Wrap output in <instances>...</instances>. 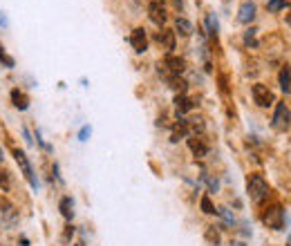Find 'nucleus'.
<instances>
[{"instance_id": "obj_25", "label": "nucleus", "mask_w": 291, "mask_h": 246, "mask_svg": "<svg viewBox=\"0 0 291 246\" xmlns=\"http://www.w3.org/2000/svg\"><path fill=\"white\" fill-rule=\"evenodd\" d=\"M0 188L9 190V175H7V170H0Z\"/></svg>"}, {"instance_id": "obj_11", "label": "nucleus", "mask_w": 291, "mask_h": 246, "mask_svg": "<svg viewBox=\"0 0 291 246\" xmlns=\"http://www.w3.org/2000/svg\"><path fill=\"white\" fill-rule=\"evenodd\" d=\"M253 18H256V5H253V3H244L242 7H240V11H238V20L244 23V25H249Z\"/></svg>"}, {"instance_id": "obj_12", "label": "nucleus", "mask_w": 291, "mask_h": 246, "mask_svg": "<svg viewBox=\"0 0 291 246\" xmlns=\"http://www.w3.org/2000/svg\"><path fill=\"white\" fill-rule=\"evenodd\" d=\"M11 103H14V108L18 110H27L29 108V96L25 94L23 90H11Z\"/></svg>"}, {"instance_id": "obj_23", "label": "nucleus", "mask_w": 291, "mask_h": 246, "mask_svg": "<svg viewBox=\"0 0 291 246\" xmlns=\"http://www.w3.org/2000/svg\"><path fill=\"white\" fill-rule=\"evenodd\" d=\"M267 7H269V11H280L287 7V3H284V0H269Z\"/></svg>"}, {"instance_id": "obj_26", "label": "nucleus", "mask_w": 291, "mask_h": 246, "mask_svg": "<svg viewBox=\"0 0 291 246\" xmlns=\"http://www.w3.org/2000/svg\"><path fill=\"white\" fill-rule=\"evenodd\" d=\"M244 40H246V45H256V29H249L244 36Z\"/></svg>"}, {"instance_id": "obj_29", "label": "nucleus", "mask_w": 291, "mask_h": 246, "mask_svg": "<svg viewBox=\"0 0 291 246\" xmlns=\"http://www.w3.org/2000/svg\"><path fill=\"white\" fill-rule=\"evenodd\" d=\"M0 25H3V27H7V18L3 16V11H0Z\"/></svg>"}, {"instance_id": "obj_9", "label": "nucleus", "mask_w": 291, "mask_h": 246, "mask_svg": "<svg viewBox=\"0 0 291 246\" xmlns=\"http://www.w3.org/2000/svg\"><path fill=\"white\" fill-rule=\"evenodd\" d=\"M154 40H157L168 54L175 49V32H170V29H162V32H157L154 34Z\"/></svg>"}, {"instance_id": "obj_32", "label": "nucleus", "mask_w": 291, "mask_h": 246, "mask_svg": "<svg viewBox=\"0 0 291 246\" xmlns=\"http://www.w3.org/2000/svg\"><path fill=\"white\" fill-rule=\"evenodd\" d=\"M289 23H291V16H289Z\"/></svg>"}, {"instance_id": "obj_13", "label": "nucleus", "mask_w": 291, "mask_h": 246, "mask_svg": "<svg viewBox=\"0 0 291 246\" xmlns=\"http://www.w3.org/2000/svg\"><path fill=\"white\" fill-rule=\"evenodd\" d=\"M175 106H177V112L184 114V112H188V110H193L195 103L190 101L186 94H177V96H175Z\"/></svg>"}, {"instance_id": "obj_19", "label": "nucleus", "mask_w": 291, "mask_h": 246, "mask_svg": "<svg viewBox=\"0 0 291 246\" xmlns=\"http://www.w3.org/2000/svg\"><path fill=\"white\" fill-rule=\"evenodd\" d=\"M0 208H3V215H5V217H7V224H14V219H16L14 206H11L9 201H3V204H0Z\"/></svg>"}, {"instance_id": "obj_27", "label": "nucleus", "mask_w": 291, "mask_h": 246, "mask_svg": "<svg viewBox=\"0 0 291 246\" xmlns=\"http://www.w3.org/2000/svg\"><path fill=\"white\" fill-rule=\"evenodd\" d=\"M90 132H92V130H90V128H88V126H85V128H83V130H81V132H79V139H81V141H88V137H90Z\"/></svg>"}, {"instance_id": "obj_15", "label": "nucleus", "mask_w": 291, "mask_h": 246, "mask_svg": "<svg viewBox=\"0 0 291 246\" xmlns=\"http://www.w3.org/2000/svg\"><path fill=\"white\" fill-rule=\"evenodd\" d=\"M184 137H188V128H186V121H179L172 126V134H170V139L172 141H179V139H184Z\"/></svg>"}, {"instance_id": "obj_4", "label": "nucleus", "mask_w": 291, "mask_h": 246, "mask_svg": "<svg viewBox=\"0 0 291 246\" xmlns=\"http://www.w3.org/2000/svg\"><path fill=\"white\" fill-rule=\"evenodd\" d=\"M253 101H256L260 108H269V106H274V92H271L267 85H262V83L253 85Z\"/></svg>"}, {"instance_id": "obj_18", "label": "nucleus", "mask_w": 291, "mask_h": 246, "mask_svg": "<svg viewBox=\"0 0 291 246\" xmlns=\"http://www.w3.org/2000/svg\"><path fill=\"white\" fill-rule=\"evenodd\" d=\"M280 88L284 92L291 90V70L289 67H282V72H280Z\"/></svg>"}, {"instance_id": "obj_3", "label": "nucleus", "mask_w": 291, "mask_h": 246, "mask_svg": "<svg viewBox=\"0 0 291 246\" xmlns=\"http://www.w3.org/2000/svg\"><path fill=\"white\" fill-rule=\"evenodd\" d=\"M14 159H16V163L21 166V170H23V175H25V179L29 181V186L32 188H36L38 183H36V179H34V170H32V163H29V159H27V155H25L23 150H14Z\"/></svg>"}, {"instance_id": "obj_8", "label": "nucleus", "mask_w": 291, "mask_h": 246, "mask_svg": "<svg viewBox=\"0 0 291 246\" xmlns=\"http://www.w3.org/2000/svg\"><path fill=\"white\" fill-rule=\"evenodd\" d=\"M148 16H150V20L154 25H164L166 18H168V16H166V7L159 3V0H154V3L148 5Z\"/></svg>"}, {"instance_id": "obj_10", "label": "nucleus", "mask_w": 291, "mask_h": 246, "mask_svg": "<svg viewBox=\"0 0 291 246\" xmlns=\"http://www.w3.org/2000/svg\"><path fill=\"white\" fill-rule=\"evenodd\" d=\"M188 148H190V152H193L195 157H206V155H208V146H206V141H204L202 137H197V134H190Z\"/></svg>"}, {"instance_id": "obj_5", "label": "nucleus", "mask_w": 291, "mask_h": 246, "mask_svg": "<svg viewBox=\"0 0 291 246\" xmlns=\"http://www.w3.org/2000/svg\"><path fill=\"white\" fill-rule=\"evenodd\" d=\"M289 121H291L289 108L284 106V103H278V106H276V114H274V128H276L278 132H282V130H287V128H289Z\"/></svg>"}, {"instance_id": "obj_20", "label": "nucleus", "mask_w": 291, "mask_h": 246, "mask_svg": "<svg viewBox=\"0 0 291 246\" xmlns=\"http://www.w3.org/2000/svg\"><path fill=\"white\" fill-rule=\"evenodd\" d=\"M200 206H202V211H204V213H206V215H213V213H218V211H215V206H213V201H210V199H208V197H206V195H204V197H202V201H200Z\"/></svg>"}, {"instance_id": "obj_24", "label": "nucleus", "mask_w": 291, "mask_h": 246, "mask_svg": "<svg viewBox=\"0 0 291 246\" xmlns=\"http://www.w3.org/2000/svg\"><path fill=\"white\" fill-rule=\"evenodd\" d=\"M206 25H208V34L210 36H218V20H215L213 16L206 18Z\"/></svg>"}, {"instance_id": "obj_30", "label": "nucleus", "mask_w": 291, "mask_h": 246, "mask_svg": "<svg viewBox=\"0 0 291 246\" xmlns=\"http://www.w3.org/2000/svg\"><path fill=\"white\" fill-rule=\"evenodd\" d=\"M21 246H29V244H27V239H25V237L21 239Z\"/></svg>"}, {"instance_id": "obj_31", "label": "nucleus", "mask_w": 291, "mask_h": 246, "mask_svg": "<svg viewBox=\"0 0 291 246\" xmlns=\"http://www.w3.org/2000/svg\"><path fill=\"white\" fill-rule=\"evenodd\" d=\"M0 159H3V152H0Z\"/></svg>"}, {"instance_id": "obj_6", "label": "nucleus", "mask_w": 291, "mask_h": 246, "mask_svg": "<svg viewBox=\"0 0 291 246\" xmlns=\"http://www.w3.org/2000/svg\"><path fill=\"white\" fill-rule=\"evenodd\" d=\"M166 70H168L170 74H182L184 70H186V60L172 56V54H168V56H166V60H164V67L159 65V74L166 72Z\"/></svg>"}, {"instance_id": "obj_28", "label": "nucleus", "mask_w": 291, "mask_h": 246, "mask_svg": "<svg viewBox=\"0 0 291 246\" xmlns=\"http://www.w3.org/2000/svg\"><path fill=\"white\" fill-rule=\"evenodd\" d=\"M72 235H74V226H65V235H63V237H65V239H70Z\"/></svg>"}, {"instance_id": "obj_7", "label": "nucleus", "mask_w": 291, "mask_h": 246, "mask_svg": "<svg viewBox=\"0 0 291 246\" xmlns=\"http://www.w3.org/2000/svg\"><path fill=\"white\" fill-rule=\"evenodd\" d=\"M130 45L134 47V52L137 54H144L148 49V36H146V29L144 27H137L130 36Z\"/></svg>"}, {"instance_id": "obj_21", "label": "nucleus", "mask_w": 291, "mask_h": 246, "mask_svg": "<svg viewBox=\"0 0 291 246\" xmlns=\"http://www.w3.org/2000/svg\"><path fill=\"white\" fill-rule=\"evenodd\" d=\"M0 63H3L5 67H9V70H11V67L16 65V63H14V58H11L9 54L5 52V47H3V45H0Z\"/></svg>"}, {"instance_id": "obj_2", "label": "nucleus", "mask_w": 291, "mask_h": 246, "mask_svg": "<svg viewBox=\"0 0 291 246\" xmlns=\"http://www.w3.org/2000/svg\"><path fill=\"white\" fill-rule=\"evenodd\" d=\"M262 224L269 226V229H274V231H280L282 224H284V211H282V206L280 204L269 206L267 211L262 213Z\"/></svg>"}, {"instance_id": "obj_16", "label": "nucleus", "mask_w": 291, "mask_h": 246, "mask_svg": "<svg viewBox=\"0 0 291 246\" xmlns=\"http://www.w3.org/2000/svg\"><path fill=\"white\" fill-rule=\"evenodd\" d=\"M175 29L182 36H190V34H193V25H190V20H186V18H177V20H175Z\"/></svg>"}, {"instance_id": "obj_22", "label": "nucleus", "mask_w": 291, "mask_h": 246, "mask_svg": "<svg viewBox=\"0 0 291 246\" xmlns=\"http://www.w3.org/2000/svg\"><path fill=\"white\" fill-rule=\"evenodd\" d=\"M206 239L208 242H213V244H220V233L215 231V226H208L206 229Z\"/></svg>"}, {"instance_id": "obj_1", "label": "nucleus", "mask_w": 291, "mask_h": 246, "mask_svg": "<svg viewBox=\"0 0 291 246\" xmlns=\"http://www.w3.org/2000/svg\"><path fill=\"white\" fill-rule=\"evenodd\" d=\"M246 193H249L253 204H262L269 199V183L264 181L262 175H251L246 181Z\"/></svg>"}, {"instance_id": "obj_14", "label": "nucleus", "mask_w": 291, "mask_h": 246, "mask_svg": "<svg viewBox=\"0 0 291 246\" xmlns=\"http://www.w3.org/2000/svg\"><path fill=\"white\" fill-rule=\"evenodd\" d=\"M59 208H61V215H63L65 219H72L74 217V201H72V197H63V199H61V204H59Z\"/></svg>"}, {"instance_id": "obj_17", "label": "nucleus", "mask_w": 291, "mask_h": 246, "mask_svg": "<svg viewBox=\"0 0 291 246\" xmlns=\"http://www.w3.org/2000/svg\"><path fill=\"white\" fill-rule=\"evenodd\" d=\"M186 128H188V132L190 134H197V132H204V119H200V116H197V119H190V121H186Z\"/></svg>"}]
</instances>
